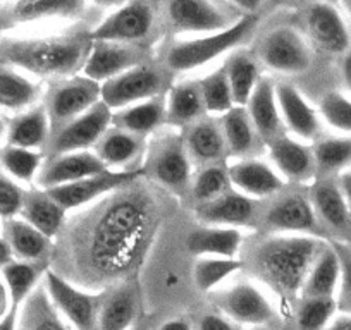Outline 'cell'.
<instances>
[{"label":"cell","mask_w":351,"mask_h":330,"mask_svg":"<svg viewBox=\"0 0 351 330\" xmlns=\"http://www.w3.org/2000/svg\"><path fill=\"white\" fill-rule=\"evenodd\" d=\"M154 227L150 200L130 193L128 186L84 215L73 232V251L88 285L109 284L126 275L143 255Z\"/></svg>","instance_id":"6da1fadb"},{"label":"cell","mask_w":351,"mask_h":330,"mask_svg":"<svg viewBox=\"0 0 351 330\" xmlns=\"http://www.w3.org/2000/svg\"><path fill=\"white\" fill-rule=\"evenodd\" d=\"M326 242L317 236L271 234L250 251L252 272L282 299L302 294L303 282Z\"/></svg>","instance_id":"7a4b0ae2"},{"label":"cell","mask_w":351,"mask_h":330,"mask_svg":"<svg viewBox=\"0 0 351 330\" xmlns=\"http://www.w3.org/2000/svg\"><path fill=\"white\" fill-rule=\"evenodd\" d=\"M92 47L88 31L52 36H9L0 42V62L38 77H71L83 69Z\"/></svg>","instance_id":"3957f363"},{"label":"cell","mask_w":351,"mask_h":330,"mask_svg":"<svg viewBox=\"0 0 351 330\" xmlns=\"http://www.w3.org/2000/svg\"><path fill=\"white\" fill-rule=\"evenodd\" d=\"M256 23H258V16L245 14L238 21L232 23L229 28L221 29V31L207 33L197 38L174 43L167 50L165 66L174 73H188V71L207 66L208 62L228 53L243 40L248 38L250 33L255 29Z\"/></svg>","instance_id":"277c9868"},{"label":"cell","mask_w":351,"mask_h":330,"mask_svg":"<svg viewBox=\"0 0 351 330\" xmlns=\"http://www.w3.org/2000/svg\"><path fill=\"white\" fill-rule=\"evenodd\" d=\"M43 285L56 308L74 327V330H97L106 291L93 292L77 288L52 268L45 270Z\"/></svg>","instance_id":"5b68a950"},{"label":"cell","mask_w":351,"mask_h":330,"mask_svg":"<svg viewBox=\"0 0 351 330\" xmlns=\"http://www.w3.org/2000/svg\"><path fill=\"white\" fill-rule=\"evenodd\" d=\"M102 102V85L86 76H71L50 88L43 102L52 133Z\"/></svg>","instance_id":"8992f818"},{"label":"cell","mask_w":351,"mask_h":330,"mask_svg":"<svg viewBox=\"0 0 351 330\" xmlns=\"http://www.w3.org/2000/svg\"><path fill=\"white\" fill-rule=\"evenodd\" d=\"M165 74L158 67L140 64L102 83V102L112 112L157 99L165 88Z\"/></svg>","instance_id":"52a82bcc"},{"label":"cell","mask_w":351,"mask_h":330,"mask_svg":"<svg viewBox=\"0 0 351 330\" xmlns=\"http://www.w3.org/2000/svg\"><path fill=\"white\" fill-rule=\"evenodd\" d=\"M256 57L267 69L281 74H302L312 64L308 42L288 26L272 29L263 36Z\"/></svg>","instance_id":"ba28073f"},{"label":"cell","mask_w":351,"mask_h":330,"mask_svg":"<svg viewBox=\"0 0 351 330\" xmlns=\"http://www.w3.org/2000/svg\"><path fill=\"white\" fill-rule=\"evenodd\" d=\"M110 126H112V110L104 102H99L88 112L81 114L80 117L50 134L49 144H47L50 157L95 148V144L109 131Z\"/></svg>","instance_id":"9c48e42d"},{"label":"cell","mask_w":351,"mask_h":330,"mask_svg":"<svg viewBox=\"0 0 351 330\" xmlns=\"http://www.w3.org/2000/svg\"><path fill=\"white\" fill-rule=\"evenodd\" d=\"M262 227L271 234L319 236V218L305 194L282 193L265 208Z\"/></svg>","instance_id":"30bf717a"},{"label":"cell","mask_w":351,"mask_h":330,"mask_svg":"<svg viewBox=\"0 0 351 330\" xmlns=\"http://www.w3.org/2000/svg\"><path fill=\"white\" fill-rule=\"evenodd\" d=\"M140 176L134 170H107L97 176L84 177L74 183L45 190L66 212L86 207L104 196L130 186Z\"/></svg>","instance_id":"8fae6325"},{"label":"cell","mask_w":351,"mask_h":330,"mask_svg":"<svg viewBox=\"0 0 351 330\" xmlns=\"http://www.w3.org/2000/svg\"><path fill=\"white\" fill-rule=\"evenodd\" d=\"M154 28V11L143 0H130L117 8L97 28L90 29L92 42L131 43L147 38Z\"/></svg>","instance_id":"7c38bea8"},{"label":"cell","mask_w":351,"mask_h":330,"mask_svg":"<svg viewBox=\"0 0 351 330\" xmlns=\"http://www.w3.org/2000/svg\"><path fill=\"white\" fill-rule=\"evenodd\" d=\"M215 306L228 320L241 325H265L274 320V308L255 284L238 282L214 294Z\"/></svg>","instance_id":"4fadbf2b"},{"label":"cell","mask_w":351,"mask_h":330,"mask_svg":"<svg viewBox=\"0 0 351 330\" xmlns=\"http://www.w3.org/2000/svg\"><path fill=\"white\" fill-rule=\"evenodd\" d=\"M86 0H5L0 5V33L50 19H69L83 11Z\"/></svg>","instance_id":"5bb4252c"},{"label":"cell","mask_w":351,"mask_h":330,"mask_svg":"<svg viewBox=\"0 0 351 330\" xmlns=\"http://www.w3.org/2000/svg\"><path fill=\"white\" fill-rule=\"evenodd\" d=\"M148 170L160 186L172 191L184 190L191 176V158L184 138L171 134L158 140L152 148Z\"/></svg>","instance_id":"9a60e30c"},{"label":"cell","mask_w":351,"mask_h":330,"mask_svg":"<svg viewBox=\"0 0 351 330\" xmlns=\"http://www.w3.org/2000/svg\"><path fill=\"white\" fill-rule=\"evenodd\" d=\"M167 21L176 33L207 35L232 25L212 0H167Z\"/></svg>","instance_id":"2e32d148"},{"label":"cell","mask_w":351,"mask_h":330,"mask_svg":"<svg viewBox=\"0 0 351 330\" xmlns=\"http://www.w3.org/2000/svg\"><path fill=\"white\" fill-rule=\"evenodd\" d=\"M107 170L110 169L97 157L95 151H71V153L53 155L43 162V167L36 177V184L40 190H50Z\"/></svg>","instance_id":"e0dca14e"},{"label":"cell","mask_w":351,"mask_h":330,"mask_svg":"<svg viewBox=\"0 0 351 330\" xmlns=\"http://www.w3.org/2000/svg\"><path fill=\"white\" fill-rule=\"evenodd\" d=\"M305 26L319 49L329 53H346L351 49V35L341 12L329 2H313L305 11Z\"/></svg>","instance_id":"ac0fdd59"},{"label":"cell","mask_w":351,"mask_h":330,"mask_svg":"<svg viewBox=\"0 0 351 330\" xmlns=\"http://www.w3.org/2000/svg\"><path fill=\"white\" fill-rule=\"evenodd\" d=\"M140 64H143L141 52L128 43L92 42L90 52L84 60L83 76L102 85Z\"/></svg>","instance_id":"d6986e66"},{"label":"cell","mask_w":351,"mask_h":330,"mask_svg":"<svg viewBox=\"0 0 351 330\" xmlns=\"http://www.w3.org/2000/svg\"><path fill=\"white\" fill-rule=\"evenodd\" d=\"M279 112L286 129L291 131L298 140H315L320 133V116L308 103L298 88L289 83L276 85Z\"/></svg>","instance_id":"ffe728a7"},{"label":"cell","mask_w":351,"mask_h":330,"mask_svg":"<svg viewBox=\"0 0 351 330\" xmlns=\"http://www.w3.org/2000/svg\"><path fill=\"white\" fill-rule=\"evenodd\" d=\"M231 186L239 193L260 200L279 193L285 188V179L271 165L255 158H241L228 167Z\"/></svg>","instance_id":"44dd1931"},{"label":"cell","mask_w":351,"mask_h":330,"mask_svg":"<svg viewBox=\"0 0 351 330\" xmlns=\"http://www.w3.org/2000/svg\"><path fill=\"white\" fill-rule=\"evenodd\" d=\"M269 155L276 170L293 183L310 181L317 173L313 150L305 141L281 134L269 141Z\"/></svg>","instance_id":"7402d4cb"},{"label":"cell","mask_w":351,"mask_h":330,"mask_svg":"<svg viewBox=\"0 0 351 330\" xmlns=\"http://www.w3.org/2000/svg\"><path fill=\"white\" fill-rule=\"evenodd\" d=\"M197 217L204 225L246 227L256 217V200L236 190H229L214 201L198 205Z\"/></svg>","instance_id":"603a6c76"},{"label":"cell","mask_w":351,"mask_h":330,"mask_svg":"<svg viewBox=\"0 0 351 330\" xmlns=\"http://www.w3.org/2000/svg\"><path fill=\"white\" fill-rule=\"evenodd\" d=\"M246 110L258 138L269 143L274 138L285 134L286 127L282 124L278 99H276V85H272L269 79L258 81L255 92L246 103Z\"/></svg>","instance_id":"cb8c5ba5"},{"label":"cell","mask_w":351,"mask_h":330,"mask_svg":"<svg viewBox=\"0 0 351 330\" xmlns=\"http://www.w3.org/2000/svg\"><path fill=\"white\" fill-rule=\"evenodd\" d=\"M50 134H52V126H50L49 114L42 103L12 117L11 123L8 124L5 144L42 151L49 144Z\"/></svg>","instance_id":"d4e9b609"},{"label":"cell","mask_w":351,"mask_h":330,"mask_svg":"<svg viewBox=\"0 0 351 330\" xmlns=\"http://www.w3.org/2000/svg\"><path fill=\"white\" fill-rule=\"evenodd\" d=\"M18 330H74L50 299L42 284L19 306Z\"/></svg>","instance_id":"484cf974"},{"label":"cell","mask_w":351,"mask_h":330,"mask_svg":"<svg viewBox=\"0 0 351 330\" xmlns=\"http://www.w3.org/2000/svg\"><path fill=\"white\" fill-rule=\"evenodd\" d=\"M188 155L191 160L200 164L212 165L224 157L226 140L221 124L212 117H202L197 123L188 126V133L184 136Z\"/></svg>","instance_id":"4316f807"},{"label":"cell","mask_w":351,"mask_h":330,"mask_svg":"<svg viewBox=\"0 0 351 330\" xmlns=\"http://www.w3.org/2000/svg\"><path fill=\"white\" fill-rule=\"evenodd\" d=\"M241 242L243 234L239 229L217 225H202L191 231L186 239L188 250L197 257L236 258Z\"/></svg>","instance_id":"83f0119b"},{"label":"cell","mask_w":351,"mask_h":330,"mask_svg":"<svg viewBox=\"0 0 351 330\" xmlns=\"http://www.w3.org/2000/svg\"><path fill=\"white\" fill-rule=\"evenodd\" d=\"M2 238L8 241L16 260L42 262L50 253V238L23 220L21 217L8 218L2 227Z\"/></svg>","instance_id":"f1b7e54d"},{"label":"cell","mask_w":351,"mask_h":330,"mask_svg":"<svg viewBox=\"0 0 351 330\" xmlns=\"http://www.w3.org/2000/svg\"><path fill=\"white\" fill-rule=\"evenodd\" d=\"M341 262L332 244H326L313 262L302 288V298H336Z\"/></svg>","instance_id":"f546056e"},{"label":"cell","mask_w":351,"mask_h":330,"mask_svg":"<svg viewBox=\"0 0 351 330\" xmlns=\"http://www.w3.org/2000/svg\"><path fill=\"white\" fill-rule=\"evenodd\" d=\"M67 212L45 190L26 191L19 217L52 239L66 222Z\"/></svg>","instance_id":"4dcf8cb0"},{"label":"cell","mask_w":351,"mask_h":330,"mask_svg":"<svg viewBox=\"0 0 351 330\" xmlns=\"http://www.w3.org/2000/svg\"><path fill=\"white\" fill-rule=\"evenodd\" d=\"M42 88L25 73L11 66H0V109L21 114L35 107Z\"/></svg>","instance_id":"1f68e13d"},{"label":"cell","mask_w":351,"mask_h":330,"mask_svg":"<svg viewBox=\"0 0 351 330\" xmlns=\"http://www.w3.org/2000/svg\"><path fill=\"white\" fill-rule=\"evenodd\" d=\"M165 123H167V112H165V102L160 99L145 100L112 112L114 127L140 138L155 133Z\"/></svg>","instance_id":"d6a6232c"},{"label":"cell","mask_w":351,"mask_h":330,"mask_svg":"<svg viewBox=\"0 0 351 330\" xmlns=\"http://www.w3.org/2000/svg\"><path fill=\"white\" fill-rule=\"evenodd\" d=\"M310 201H312V207L320 222L329 225L334 231H351V207L337 184H315Z\"/></svg>","instance_id":"836d02e7"},{"label":"cell","mask_w":351,"mask_h":330,"mask_svg":"<svg viewBox=\"0 0 351 330\" xmlns=\"http://www.w3.org/2000/svg\"><path fill=\"white\" fill-rule=\"evenodd\" d=\"M167 123L171 126H190L205 116V105L200 88L195 81L174 85L165 99Z\"/></svg>","instance_id":"e575fe53"},{"label":"cell","mask_w":351,"mask_h":330,"mask_svg":"<svg viewBox=\"0 0 351 330\" xmlns=\"http://www.w3.org/2000/svg\"><path fill=\"white\" fill-rule=\"evenodd\" d=\"M47 268H43L38 262L12 260L0 270V277L8 289L11 306L19 308L28 299V296L42 284Z\"/></svg>","instance_id":"d590c367"},{"label":"cell","mask_w":351,"mask_h":330,"mask_svg":"<svg viewBox=\"0 0 351 330\" xmlns=\"http://www.w3.org/2000/svg\"><path fill=\"white\" fill-rule=\"evenodd\" d=\"M136 298L130 288H119L104 294L97 330H130L134 327Z\"/></svg>","instance_id":"8d00e7d4"},{"label":"cell","mask_w":351,"mask_h":330,"mask_svg":"<svg viewBox=\"0 0 351 330\" xmlns=\"http://www.w3.org/2000/svg\"><path fill=\"white\" fill-rule=\"evenodd\" d=\"M141 151V138L117 127H109L95 144V153L110 170L130 165Z\"/></svg>","instance_id":"74e56055"},{"label":"cell","mask_w":351,"mask_h":330,"mask_svg":"<svg viewBox=\"0 0 351 330\" xmlns=\"http://www.w3.org/2000/svg\"><path fill=\"white\" fill-rule=\"evenodd\" d=\"M224 69L228 74L229 86H231L234 107H246L260 81L256 59L245 52L232 53L226 60Z\"/></svg>","instance_id":"f35d334b"},{"label":"cell","mask_w":351,"mask_h":330,"mask_svg":"<svg viewBox=\"0 0 351 330\" xmlns=\"http://www.w3.org/2000/svg\"><path fill=\"white\" fill-rule=\"evenodd\" d=\"M45 155L38 150L4 144L0 148V169L19 184H32L43 167Z\"/></svg>","instance_id":"ab89813d"},{"label":"cell","mask_w":351,"mask_h":330,"mask_svg":"<svg viewBox=\"0 0 351 330\" xmlns=\"http://www.w3.org/2000/svg\"><path fill=\"white\" fill-rule=\"evenodd\" d=\"M221 127L224 133L226 147L231 153L245 157L253 150L258 138L246 107H232L231 110L221 116Z\"/></svg>","instance_id":"60d3db41"},{"label":"cell","mask_w":351,"mask_h":330,"mask_svg":"<svg viewBox=\"0 0 351 330\" xmlns=\"http://www.w3.org/2000/svg\"><path fill=\"white\" fill-rule=\"evenodd\" d=\"M198 88H200L202 100H204L205 112L214 114V116H224L228 110L234 107V100H232L231 86H229L224 66L205 74L198 81Z\"/></svg>","instance_id":"b9f144b4"},{"label":"cell","mask_w":351,"mask_h":330,"mask_svg":"<svg viewBox=\"0 0 351 330\" xmlns=\"http://www.w3.org/2000/svg\"><path fill=\"white\" fill-rule=\"evenodd\" d=\"M243 264L238 258L222 257H200L195 264L193 279L195 285L202 292H212L228 277L241 270Z\"/></svg>","instance_id":"7bdbcfd3"},{"label":"cell","mask_w":351,"mask_h":330,"mask_svg":"<svg viewBox=\"0 0 351 330\" xmlns=\"http://www.w3.org/2000/svg\"><path fill=\"white\" fill-rule=\"evenodd\" d=\"M312 150L317 170L343 173L351 165V138H326Z\"/></svg>","instance_id":"ee69618b"},{"label":"cell","mask_w":351,"mask_h":330,"mask_svg":"<svg viewBox=\"0 0 351 330\" xmlns=\"http://www.w3.org/2000/svg\"><path fill=\"white\" fill-rule=\"evenodd\" d=\"M229 186H231V181H229L228 169H224L222 165L212 164L204 167L195 177L191 193L198 205H204L229 191Z\"/></svg>","instance_id":"f6af8a7d"},{"label":"cell","mask_w":351,"mask_h":330,"mask_svg":"<svg viewBox=\"0 0 351 330\" xmlns=\"http://www.w3.org/2000/svg\"><path fill=\"white\" fill-rule=\"evenodd\" d=\"M337 313L336 298H302L298 309L300 330H326Z\"/></svg>","instance_id":"bcb514c9"},{"label":"cell","mask_w":351,"mask_h":330,"mask_svg":"<svg viewBox=\"0 0 351 330\" xmlns=\"http://www.w3.org/2000/svg\"><path fill=\"white\" fill-rule=\"evenodd\" d=\"M319 116L324 123L341 134L351 136V99L339 92H329L320 99Z\"/></svg>","instance_id":"7dc6e473"},{"label":"cell","mask_w":351,"mask_h":330,"mask_svg":"<svg viewBox=\"0 0 351 330\" xmlns=\"http://www.w3.org/2000/svg\"><path fill=\"white\" fill-rule=\"evenodd\" d=\"M26 191L19 183L8 176L5 173H0V218L19 217L23 201H25Z\"/></svg>","instance_id":"c3c4849f"},{"label":"cell","mask_w":351,"mask_h":330,"mask_svg":"<svg viewBox=\"0 0 351 330\" xmlns=\"http://www.w3.org/2000/svg\"><path fill=\"white\" fill-rule=\"evenodd\" d=\"M332 246L336 248L341 262V281L336 292L337 312L341 315H351V250L339 242Z\"/></svg>","instance_id":"681fc988"},{"label":"cell","mask_w":351,"mask_h":330,"mask_svg":"<svg viewBox=\"0 0 351 330\" xmlns=\"http://www.w3.org/2000/svg\"><path fill=\"white\" fill-rule=\"evenodd\" d=\"M198 330H234L231 320L226 318L224 315H217V313H208L202 318Z\"/></svg>","instance_id":"f907efd6"},{"label":"cell","mask_w":351,"mask_h":330,"mask_svg":"<svg viewBox=\"0 0 351 330\" xmlns=\"http://www.w3.org/2000/svg\"><path fill=\"white\" fill-rule=\"evenodd\" d=\"M18 315L19 308L11 306L8 313L0 318V330H18Z\"/></svg>","instance_id":"816d5d0a"},{"label":"cell","mask_w":351,"mask_h":330,"mask_svg":"<svg viewBox=\"0 0 351 330\" xmlns=\"http://www.w3.org/2000/svg\"><path fill=\"white\" fill-rule=\"evenodd\" d=\"M228 2L246 14H256L260 5L263 4V0H228Z\"/></svg>","instance_id":"f5cc1de1"},{"label":"cell","mask_w":351,"mask_h":330,"mask_svg":"<svg viewBox=\"0 0 351 330\" xmlns=\"http://www.w3.org/2000/svg\"><path fill=\"white\" fill-rule=\"evenodd\" d=\"M341 74H343V81L346 85L348 92L351 93V49L346 53H343V60H341Z\"/></svg>","instance_id":"db71d44e"},{"label":"cell","mask_w":351,"mask_h":330,"mask_svg":"<svg viewBox=\"0 0 351 330\" xmlns=\"http://www.w3.org/2000/svg\"><path fill=\"white\" fill-rule=\"evenodd\" d=\"M337 186H339V190L343 191L344 198H346V201L351 207V169H346L341 173L339 184H337Z\"/></svg>","instance_id":"11a10c76"},{"label":"cell","mask_w":351,"mask_h":330,"mask_svg":"<svg viewBox=\"0 0 351 330\" xmlns=\"http://www.w3.org/2000/svg\"><path fill=\"white\" fill-rule=\"evenodd\" d=\"M326 330H351V315L334 316L332 322L326 327Z\"/></svg>","instance_id":"9f6ffc18"},{"label":"cell","mask_w":351,"mask_h":330,"mask_svg":"<svg viewBox=\"0 0 351 330\" xmlns=\"http://www.w3.org/2000/svg\"><path fill=\"white\" fill-rule=\"evenodd\" d=\"M12 260H14V255H12L8 241H5V239L0 236V270H2V268H4L5 265Z\"/></svg>","instance_id":"6f0895ef"},{"label":"cell","mask_w":351,"mask_h":330,"mask_svg":"<svg viewBox=\"0 0 351 330\" xmlns=\"http://www.w3.org/2000/svg\"><path fill=\"white\" fill-rule=\"evenodd\" d=\"M160 330H193V327H191L190 322H186V320L183 318H172L167 320V322L160 327Z\"/></svg>","instance_id":"680465c9"},{"label":"cell","mask_w":351,"mask_h":330,"mask_svg":"<svg viewBox=\"0 0 351 330\" xmlns=\"http://www.w3.org/2000/svg\"><path fill=\"white\" fill-rule=\"evenodd\" d=\"M9 308H11V301H9L8 289H5L4 281H2V277H0V318L8 313Z\"/></svg>","instance_id":"91938a15"},{"label":"cell","mask_w":351,"mask_h":330,"mask_svg":"<svg viewBox=\"0 0 351 330\" xmlns=\"http://www.w3.org/2000/svg\"><path fill=\"white\" fill-rule=\"evenodd\" d=\"M92 2L97 5H102V8H121L130 0H92Z\"/></svg>","instance_id":"94428289"},{"label":"cell","mask_w":351,"mask_h":330,"mask_svg":"<svg viewBox=\"0 0 351 330\" xmlns=\"http://www.w3.org/2000/svg\"><path fill=\"white\" fill-rule=\"evenodd\" d=\"M5 134H8V124H5V123H4V119H2V117H0V143H2V141H4ZM0 148H2V147H0Z\"/></svg>","instance_id":"6125c7cd"},{"label":"cell","mask_w":351,"mask_h":330,"mask_svg":"<svg viewBox=\"0 0 351 330\" xmlns=\"http://www.w3.org/2000/svg\"><path fill=\"white\" fill-rule=\"evenodd\" d=\"M344 4H346L348 11H350V12H351V0H344Z\"/></svg>","instance_id":"be15d7a7"},{"label":"cell","mask_w":351,"mask_h":330,"mask_svg":"<svg viewBox=\"0 0 351 330\" xmlns=\"http://www.w3.org/2000/svg\"><path fill=\"white\" fill-rule=\"evenodd\" d=\"M2 227H4V220L0 218V236H2Z\"/></svg>","instance_id":"e7e4bbea"},{"label":"cell","mask_w":351,"mask_h":330,"mask_svg":"<svg viewBox=\"0 0 351 330\" xmlns=\"http://www.w3.org/2000/svg\"><path fill=\"white\" fill-rule=\"evenodd\" d=\"M130 330H143V329H140V327H131Z\"/></svg>","instance_id":"03108f58"}]
</instances>
